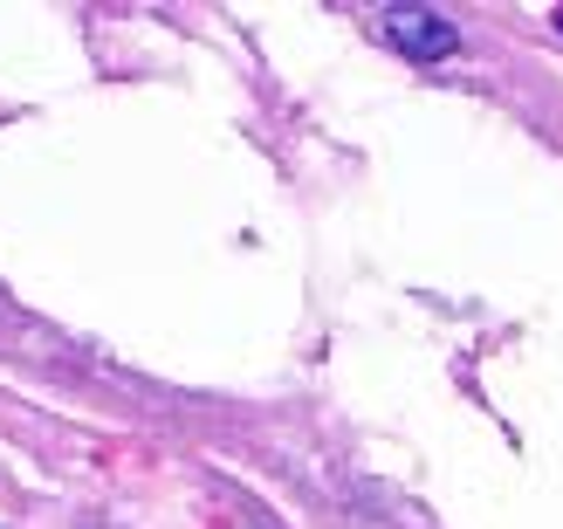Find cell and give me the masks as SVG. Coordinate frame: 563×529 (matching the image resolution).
Returning <instances> with one entry per match:
<instances>
[{"mask_svg": "<svg viewBox=\"0 0 563 529\" xmlns=\"http://www.w3.org/2000/svg\"><path fill=\"white\" fill-rule=\"evenodd\" d=\"M378 35L399 48L406 63H446V55H461V27L446 14H433V8H385Z\"/></svg>", "mask_w": 563, "mask_h": 529, "instance_id": "6da1fadb", "label": "cell"}, {"mask_svg": "<svg viewBox=\"0 0 563 529\" xmlns=\"http://www.w3.org/2000/svg\"><path fill=\"white\" fill-rule=\"evenodd\" d=\"M8 330H14V310H8V302H0V338H8Z\"/></svg>", "mask_w": 563, "mask_h": 529, "instance_id": "7a4b0ae2", "label": "cell"}]
</instances>
